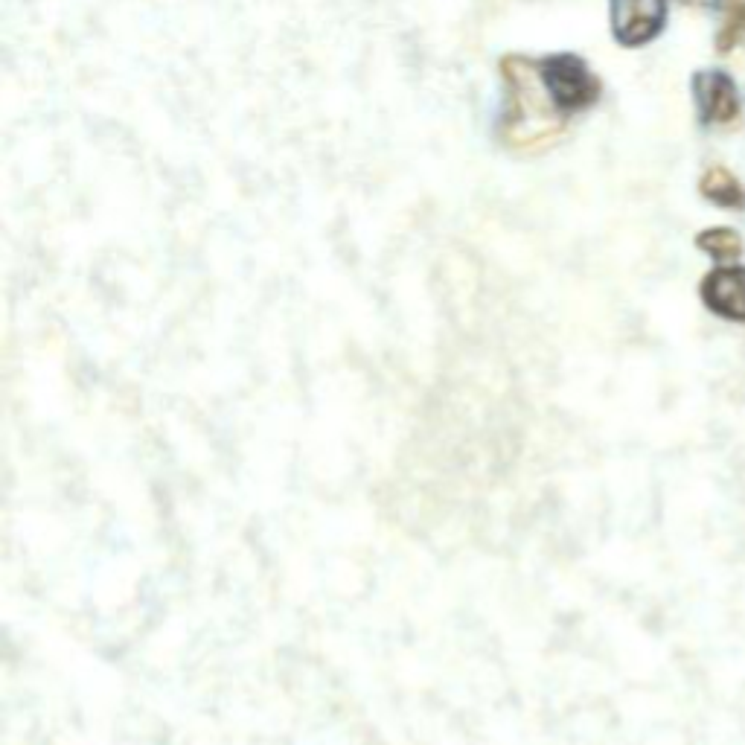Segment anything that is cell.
Instances as JSON below:
<instances>
[{
	"label": "cell",
	"mask_w": 745,
	"mask_h": 745,
	"mask_svg": "<svg viewBox=\"0 0 745 745\" xmlns=\"http://www.w3.org/2000/svg\"><path fill=\"white\" fill-rule=\"evenodd\" d=\"M516 70H507L513 82V114L507 123L513 126L510 137L516 143L542 140L545 134L559 131V120L571 111H580L597 99V82L588 67L571 56L545 59V62H513Z\"/></svg>",
	"instance_id": "1"
},
{
	"label": "cell",
	"mask_w": 745,
	"mask_h": 745,
	"mask_svg": "<svg viewBox=\"0 0 745 745\" xmlns=\"http://www.w3.org/2000/svg\"><path fill=\"white\" fill-rule=\"evenodd\" d=\"M702 195L711 198L713 204H719V207H731V210L745 207V193L743 187H740V181L728 169H722V166H713V169L705 172V178H702Z\"/></svg>",
	"instance_id": "5"
},
{
	"label": "cell",
	"mask_w": 745,
	"mask_h": 745,
	"mask_svg": "<svg viewBox=\"0 0 745 745\" xmlns=\"http://www.w3.org/2000/svg\"><path fill=\"white\" fill-rule=\"evenodd\" d=\"M702 297L719 318L745 324V268H716L702 283Z\"/></svg>",
	"instance_id": "3"
},
{
	"label": "cell",
	"mask_w": 745,
	"mask_h": 745,
	"mask_svg": "<svg viewBox=\"0 0 745 745\" xmlns=\"http://www.w3.org/2000/svg\"><path fill=\"white\" fill-rule=\"evenodd\" d=\"M722 9H725V24L719 33V53H728L745 35V0H722Z\"/></svg>",
	"instance_id": "7"
},
{
	"label": "cell",
	"mask_w": 745,
	"mask_h": 745,
	"mask_svg": "<svg viewBox=\"0 0 745 745\" xmlns=\"http://www.w3.org/2000/svg\"><path fill=\"white\" fill-rule=\"evenodd\" d=\"M696 99H699V111L708 123H731L740 114V99H737V88L725 73H699L696 82Z\"/></svg>",
	"instance_id": "4"
},
{
	"label": "cell",
	"mask_w": 745,
	"mask_h": 745,
	"mask_svg": "<svg viewBox=\"0 0 745 745\" xmlns=\"http://www.w3.org/2000/svg\"><path fill=\"white\" fill-rule=\"evenodd\" d=\"M664 0H612V24L620 44L635 47L655 38L664 24Z\"/></svg>",
	"instance_id": "2"
},
{
	"label": "cell",
	"mask_w": 745,
	"mask_h": 745,
	"mask_svg": "<svg viewBox=\"0 0 745 745\" xmlns=\"http://www.w3.org/2000/svg\"><path fill=\"white\" fill-rule=\"evenodd\" d=\"M699 248L708 251L716 260H734L743 254V239L740 233L728 230V227H719V230H705L699 236Z\"/></svg>",
	"instance_id": "6"
}]
</instances>
